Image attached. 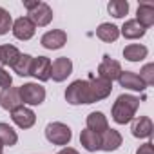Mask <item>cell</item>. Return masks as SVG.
Here are the masks:
<instances>
[{"instance_id": "12", "label": "cell", "mask_w": 154, "mask_h": 154, "mask_svg": "<svg viewBox=\"0 0 154 154\" xmlns=\"http://www.w3.org/2000/svg\"><path fill=\"white\" fill-rule=\"evenodd\" d=\"M122 141H123L122 134L114 129H107L103 134H100V149L105 152H112V150L120 149Z\"/></svg>"}, {"instance_id": "27", "label": "cell", "mask_w": 154, "mask_h": 154, "mask_svg": "<svg viewBox=\"0 0 154 154\" xmlns=\"http://www.w3.org/2000/svg\"><path fill=\"white\" fill-rule=\"evenodd\" d=\"M140 78H141V82L149 87V85H152L154 84V63H147V65H143V69L140 71Z\"/></svg>"}, {"instance_id": "29", "label": "cell", "mask_w": 154, "mask_h": 154, "mask_svg": "<svg viewBox=\"0 0 154 154\" xmlns=\"http://www.w3.org/2000/svg\"><path fill=\"white\" fill-rule=\"evenodd\" d=\"M11 84H13L11 74H9L4 67H0V87H2V89H8V87H11Z\"/></svg>"}, {"instance_id": "2", "label": "cell", "mask_w": 154, "mask_h": 154, "mask_svg": "<svg viewBox=\"0 0 154 154\" xmlns=\"http://www.w3.org/2000/svg\"><path fill=\"white\" fill-rule=\"evenodd\" d=\"M65 100L71 105L94 103V96H93V89H91L89 80H74L65 91Z\"/></svg>"}, {"instance_id": "10", "label": "cell", "mask_w": 154, "mask_h": 154, "mask_svg": "<svg viewBox=\"0 0 154 154\" xmlns=\"http://www.w3.org/2000/svg\"><path fill=\"white\" fill-rule=\"evenodd\" d=\"M65 42H67V35H65V31H62V29L47 31V33L42 36V40H40V44H42L45 49H51V51L63 47Z\"/></svg>"}, {"instance_id": "5", "label": "cell", "mask_w": 154, "mask_h": 154, "mask_svg": "<svg viewBox=\"0 0 154 154\" xmlns=\"http://www.w3.org/2000/svg\"><path fill=\"white\" fill-rule=\"evenodd\" d=\"M120 72H122V65H120V62H116V60H112L111 56H103V60H102V63L98 65V78H103V80H107V82H114V80H118V76H120Z\"/></svg>"}, {"instance_id": "18", "label": "cell", "mask_w": 154, "mask_h": 154, "mask_svg": "<svg viewBox=\"0 0 154 154\" xmlns=\"http://www.w3.org/2000/svg\"><path fill=\"white\" fill-rule=\"evenodd\" d=\"M87 129L93 131V132H96V134H103V132L109 129V122H107L105 114L100 112V111L91 112V114L87 116Z\"/></svg>"}, {"instance_id": "16", "label": "cell", "mask_w": 154, "mask_h": 154, "mask_svg": "<svg viewBox=\"0 0 154 154\" xmlns=\"http://www.w3.org/2000/svg\"><path fill=\"white\" fill-rule=\"evenodd\" d=\"M136 22L141 27H150L154 24V4L152 2H141L136 11Z\"/></svg>"}, {"instance_id": "25", "label": "cell", "mask_w": 154, "mask_h": 154, "mask_svg": "<svg viewBox=\"0 0 154 154\" xmlns=\"http://www.w3.org/2000/svg\"><path fill=\"white\" fill-rule=\"evenodd\" d=\"M31 63H33V56L20 53V56H18L17 62L13 63V71H15L18 76H29V72H31Z\"/></svg>"}, {"instance_id": "22", "label": "cell", "mask_w": 154, "mask_h": 154, "mask_svg": "<svg viewBox=\"0 0 154 154\" xmlns=\"http://www.w3.org/2000/svg\"><path fill=\"white\" fill-rule=\"evenodd\" d=\"M145 27H141L136 20H127L125 24H123V27L120 29V33L125 36V38H129V40H136V38H141L143 35H145Z\"/></svg>"}, {"instance_id": "14", "label": "cell", "mask_w": 154, "mask_h": 154, "mask_svg": "<svg viewBox=\"0 0 154 154\" xmlns=\"http://www.w3.org/2000/svg\"><path fill=\"white\" fill-rule=\"evenodd\" d=\"M132 136L134 138H150L152 136V131H154V125H152V120L149 116H140L132 122Z\"/></svg>"}, {"instance_id": "6", "label": "cell", "mask_w": 154, "mask_h": 154, "mask_svg": "<svg viewBox=\"0 0 154 154\" xmlns=\"http://www.w3.org/2000/svg\"><path fill=\"white\" fill-rule=\"evenodd\" d=\"M35 29H36V26L29 20V17L17 18L13 22V27H11L15 38H18V40H31L35 36Z\"/></svg>"}, {"instance_id": "17", "label": "cell", "mask_w": 154, "mask_h": 154, "mask_svg": "<svg viewBox=\"0 0 154 154\" xmlns=\"http://www.w3.org/2000/svg\"><path fill=\"white\" fill-rule=\"evenodd\" d=\"M89 84H91V89H93L94 102L105 100L111 94V91H112V84L103 80V78H89Z\"/></svg>"}, {"instance_id": "13", "label": "cell", "mask_w": 154, "mask_h": 154, "mask_svg": "<svg viewBox=\"0 0 154 154\" xmlns=\"http://www.w3.org/2000/svg\"><path fill=\"white\" fill-rule=\"evenodd\" d=\"M0 105H2L6 111H15L22 105V100H20V94H18V87H8L2 91L0 94Z\"/></svg>"}, {"instance_id": "21", "label": "cell", "mask_w": 154, "mask_h": 154, "mask_svg": "<svg viewBox=\"0 0 154 154\" xmlns=\"http://www.w3.org/2000/svg\"><path fill=\"white\" fill-rule=\"evenodd\" d=\"M80 143H82V147H84L85 150H89V152L100 150V134H96V132L85 129V131H82V134H80Z\"/></svg>"}, {"instance_id": "1", "label": "cell", "mask_w": 154, "mask_h": 154, "mask_svg": "<svg viewBox=\"0 0 154 154\" xmlns=\"http://www.w3.org/2000/svg\"><path fill=\"white\" fill-rule=\"evenodd\" d=\"M140 107V98L132 94H120L112 105V120L120 125L129 123Z\"/></svg>"}, {"instance_id": "19", "label": "cell", "mask_w": 154, "mask_h": 154, "mask_svg": "<svg viewBox=\"0 0 154 154\" xmlns=\"http://www.w3.org/2000/svg\"><path fill=\"white\" fill-rule=\"evenodd\" d=\"M96 36L102 42H114L120 36V27H116L114 24H109V22L100 24L98 29H96Z\"/></svg>"}, {"instance_id": "30", "label": "cell", "mask_w": 154, "mask_h": 154, "mask_svg": "<svg viewBox=\"0 0 154 154\" xmlns=\"http://www.w3.org/2000/svg\"><path fill=\"white\" fill-rule=\"evenodd\" d=\"M136 154H154V145H152V141H147V143L140 145V149L136 150Z\"/></svg>"}, {"instance_id": "20", "label": "cell", "mask_w": 154, "mask_h": 154, "mask_svg": "<svg viewBox=\"0 0 154 154\" xmlns=\"http://www.w3.org/2000/svg\"><path fill=\"white\" fill-rule=\"evenodd\" d=\"M147 47L141 45V44H129L125 49H123V58L129 60V62H140L143 58H147Z\"/></svg>"}, {"instance_id": "31", "label": "cell", "mask_w": 154, "mask_h": 154, "mask_svg": "<svg viewBox=\"0 0 154 154\" xmlns=\"http://www.w3.org/2000/svg\"><path fill=\"white\" fill-rule=\"evenodd\" d=\"M38 4H40L38 0H35V2H24V8H26L27 11H33V9H35V8L38 6Z\"/></svg>"}, {"instance_id": "32", "label": "cell", "mask_w": 154, "mask_h": 154, "mask_svg": "<svg viewBox=\"0 0 154 154\" xmlns=\"http://www.w3.org/2000/svg\"><path fill=\"white\" fill-rule=\"evenodd\" d=\"M58 154H78V150H74V149H71V147H63Z\"/></svg>"}, {"instance_id": "4", "label": "cell", "mask_w": 154, "mask_h": 154, "mask_svg": "<svg viewBox=\"0 0 154 154\" xmlns=\"http://www.w3.org/2000/svg\"><path fill=\"white\" fill-rule=\"evenodd\" d=\"M18 94H20V100L27 105H40L45 100V89L38 84H33V82L20 85Z\"/></svg>"}, {"instance_id": "33", "label": "cell", "mask_w": 154, "mask_h": 154, "mask_svg": "<svg viewBox=\"0 0 154 154\" xmlns=\"http://www.w3.org/2000/svg\"><path fill=\"white\" fill-rule=\"evenodd\" d=\"M2 150H4V145H2V143H0V154H2Z\"/></svg>"}, {"instance_id": "15", "label": "cell", "mask_w": 154, "mask_h": 154, "mask_svg": "<svg viewBox=\"0 0 154 154\" xmlns=\"http://www.w3.org/2000/svg\"><path fill=\"white\" fill-rule=\"evenodd\" d=\"M118 82L122 87L125 89H131V91H145V84L141 82V78L136 74V72H131V71H122L120 76H118Z\"/></svg>"}, {"instance_id": "8", "label": "cell", "mask_w": 154, "mask_h": 154, "mask_svg": "<svg viewBox=\"0 0 154 154\" xmlns=\"http://www.w3.org/2000/svg\"><path fill=\"white\" fill-rule=\"evenodd\" d=\"M72 72V62L67 56H60L51 63V78L54 82H63Z\"/></svg>"}, {"instance_id": "23", "label": "cell", "mask_w": 154, "mask_h": 154, "mask_svg": "<svg viewBox=\"0 0 154 154\" xmlns=\"http://www.w3.org/2000/svg\"><path fill=\"white\" fill-rule=\"evenodd\" d=\"M17 141H18L17 131L13 127H9V123L0 122V143H2L4 147H13Z\"/></svg>"}, {"instance_id": "24", "label": "cell", "mask_w": 154, "mask_h": 154, "mask_svg": "<svg viewBox=\"0 0 154 154\" xmlns=\"http://www.w3.org/2000/svg\"><path fill=\"white\" fill-rule=\"evenodd\" d=\"M20 56V51L15 45H0V63L2 65H11L17 62V58Z\"/></svg>"}, {"instance_id": "26", "label": "cell", "mask_w": 154, "mask_h": 154, "mask_svg": "<svg viewBox=\"0 0 154 154\" xmlns=\"http://www.w3.org/2000/svg\"><path fill=\"white\" fill-rule=\"evenodd\" d=\"M107 9L114 18H123L129 13V2L127 0H112L107 4Z\"/></svg>"}, {"instance_id": "11", "label": "cell", "mask_w": 154, "mask_h": 154, "mask_svg": "<svg viewBox=\"0 0 154 154\" xmlns=\"http://www.w3.org/2000/svg\"><path fill=\"white\" fill-rule=\"evenodd\" d=\"M11 120H13L20 129H31V127L35 125V122H36V116H35V112H33L31 109L20 105L18 109H15V111L11 112Z\"/></svg>"}, {"instance_id": "3", "label": "cell", "mask_w": 154, "mask_h": 154, "mask_svg": "<svg viewBox=\"0 0 154 154\" xmlns=\"http://www.w3.org/2000/svg\"><path fill=\"white\" fill-rule=\"evenodd\" d=\"M45 138H47L49 143L63 147V145H67V143L71 141L72 132H71V129H69L65 123H62V122H53V123H49V125L45 127Z\"/></svg>"}, {"instance_id": "28", "label": "cell", "mask_w": 154, "mask_h": 154, "mask_svg": "<svg viewBox=\"0 0 154 154\" xmlns=\"http://www.w3.org/2000/svg\"><path fill=\"white\" fill-rule=\"evenodd\" d=\"M11 27H13V20H11L9 11H6L4 8H0V35H6Z\"/></svg>"}, {"instance_id": "9", "label": "cell", "mask_w": 154, "mask_h": 154, "mask_svg": "<svg viewBox=\"0 0 154 154\" xmlns=\"http://www.w3.org/2000/svg\"><path fill=\"white\" fill-rule=\"evenodd\" d=\"M29 20L35 26H38V27L49 26L51 20H53V9H51V6L45 4V2H40L33 11H29Z\"/></svg>"}, {"instance_id": "7", "label": "cell", "mask_w": 154, "mask_h": 154, "mask_svg": "<svg viewBox=\"0 0 154 154\" xmlns=\"http://www.w3.org/2000/svg\"><path fill=\"white\" fill-rule=\"evenodd\" d=\"M29 76L40 80V82H47L51 78V60L47 56H38V58H33V63H31V72Z\"/></svg>"}]
</instances>
